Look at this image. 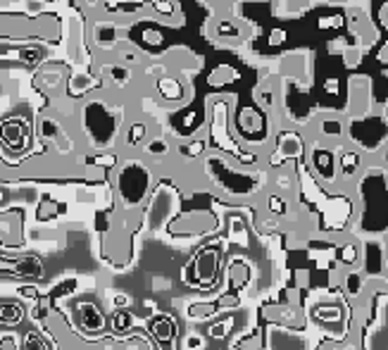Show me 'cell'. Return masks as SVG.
<instances>
[{
    "label": "cell",
    "instance_id": "cell-1",
    "mask_svg": "<svg viewBox=\"0 0 388 350\" xmlns=\"http://www.w3.org/2000/svg\"><path fill=\"white\" fill-rule=\"evenodd\" d=\"M153 183V172L141 160H126L117 169V198L124 210H136L148 198Z\"/></svg>",
    "mask_w": 388,
    "mask_h": 350
},
{
    "label": "cell",
    "instance_id": "cell-2",
    "mask_svg": "<svg viewBox=\"0 0 388 350\" xmlns=\"http://www.w3.org/2000/svg\"><path fill=\"white\" fill-rule=\"evenodd\" d=\"M121 112L110 108L103 100H88L81 110V124H84L86 136L96 146H110L115 141V133L119 129Z\"/></svg>",
    "mask_w": 388,
    "mask_h": 350
},
{
    "label": "cell",
    "instance_id": "cell-3",
    "mask_svg": "<svg viewBox=\"0 0 388 350\" xmlns=\"http://www.w3.org/2000/svg\"><path fill=\"white\" fill-rule=\"evenodd\" d=\"M129 226H115V222L108 229L101 231V253L110 265L126 267L134 260V238H131Z\"/></svg>",
    "mask_w": 388,
    "mask_h": 350
},
{
    "label": "cell",
    "instance_id": "cell-4",
    "mask_svg": "<svg viewBox=\"0 0 388 350\" xmlns=\"http://www.w3.org/2000/svg\"><path fill=\"white\" fill-rule=\"evenodd\" d=\"M214 226H217V219L212 215L196 210V212L171 217L167 222V233L169 236H203V233L214 231Z\"/></svg>",
    "mask_w": 388,
    "mask_h": 350
},
{
    "label": "cell",
    "instance_id": "cell-5",
    "mask_svg": "<svg viewBox=\"0 0 388 350\" xmlns=\"http://www.w3.org/2000/svg\"><path fill=\"white\" fill-rule=\"evenodd\" d=\"M171 193H174V191L162 188V186L155 188V193L151 196V203H148V210L141 215V222L146 219L148 229H151V231L160 229L162 224H167V222L171 219V215H174L176 198L171 196Z\"/></svg>",
    "mask_w": 388,
    "mask_h": 350
},
{
    "label": "cell",
    "instance_id": "cell-6",
    "mask_svg": "<svg viewBox=\"0 0 388 350\" xmlns=\"http://www.w3.org/2000/svg\"><path fill=\"white\" fill-rule=\"evenodd\" d=\"M0 246H24V208H10L0 212Z\"/></svg>",
    "mask_w": 388,
    "mask_h": 350
},
{
    "label": "cell",
    "instance_id": "cell-7",
    "mask_svg": "<svg viewBox=\"0 0 388 350\" xmlns=\"http://www.w3.org/2000/svg\"><path fill=\"white\" fill-rule=\"evenodd\" d=\"M0 141L8 146L10 153H19L26 146V141H29V124L22 117L0 122Z\"/></svg>",
    "mask_w": 388,
    "mask_h": 350
},
{
    "label": "cell",
    "instance_id": "cell-8",
    "mask_svg": "<svg viewBox=\"0 0 388 350\" xmlns=\"http://www.w3.org/2000/svg\"><path fill=\"white\" fill-rule=\"evenodd\" d=\"M74 319H76V324H79V329L84 333H91V336H98V333L105 331V315H103V310L93 303L76 305Z\"/></svg>",
    "mask_w": 388,
    "mask_h": 350
},
{
    "label": "cell",
    "instance_id": "cell-9",
    "mask_svg": "<svg viewBox=\"0 0 388 350\" xmlns=\"http://www.w3.org/2000/svg\"><path fill=\"white\" fill-rule=\"evenodd\" d=\"M38 133H41V138L46 143H53L58 150H65L69 146V138L67 133H65L62 124H60L58 119H55L53 115H43L41 119H38Z\"/></svg>",
    "mask_w": 388,
    "mask_h": 350
},
{
    "label": "cell",
    "instance_id": "cell-10",
    "mask_svg": "<svg viewBox=\"0 0 388 350\" xmlns=\"http://www.w3.org/2000/svg\"><path fill=\"white\" fill-rule=\"evenodd\" d=\"M217 267H219V253H217V248H203L201 253L196 255V260H193L191 269H196L198 281L208 283V281L214 279V274H217Z\"/></svg>",
    "mask_w": 388,
    "mask_h": 350
},
{
    "label": "cell",
    "instance_id": "cell-11",
    "mask_svg": "<svg viewBox=\"0 0 388 350\" xmlns=\"http://www.w3.org/2000/svg\"><path fill=\"white\" fill-rule=\"evenodd\" d=\"M155 88H158V96L162 100H167V103H181L186 96V88L184 83H181L176 76L171 74H162L158 76V81H155Z\"/></svg>",
    "mask_w": 388,
    "mask_h": 350
},
{
    "label": "cell",
    "instance_id": "cell-12",
    "mask_svg": "<svg viewBox=\"0 0 388 350\" xmlns=\"http://www.w3.org/2000/svg\"><path fill=\"white\" fill-rule=\"evenodd\" d=\"M3 60H15V62H22L26 67H38L46 62V50L38 46H24V48H12L10 53H0Z\"/></svg>",
    "mask_w": 388,
    "mask_h": 350
},
{
    "label": "cell",
    "instance_id": "cell-13",
    "mask_svg": "<svg viewBox=\"0 0 388 350\" xmlns=\"http://www.w3.org/2000/svg\"><path fill=\"white\" fill-rule=\"evenodd\" d=\"M148 331L158 343H169L176 338V322L165 315L153 317V319H148Z\"/></svg>",
    "mask_w": 388,
    "mask_h": 350
},
{
    "label": "cell",
    "instance_id": "cell-14",
    "mask_svg": "<svg viewBox=\"0 0 388 350\" xmlns=\"http://www.w3.org/2000/svg\"><path fill=\"white\" fill-rule=\"evenodd\" d=\"M303 153V143L301 138H298V133H281L279 138V150H276V155L271 158V162H281V160H288V158H298V155Z\"/></svg>",
    "mask_w": 388,
    "mask_h": 350
},
{
    "label": "cell",
    "instance_id": "cell-15",
    "mask_svg": "<svg viewBox=\"0 0 388 350\" xmlns=\"http://www.w3.org/2000/svg\"><path fill=\"white\" fill-rule=\"evenodd\" d=\"M62 69H60V67H53V69H43V72H38L36 74V86L41 88L43 93H48V96H51V93H58L60 88H62Z\"/></svg>",
    "mask_w": 388,
    "mask_h": 350
},
{
    "label": "cell",
    "instance_id": "cell-16",
    "mask_svg": "<svg viewBox=\"0 0 388 350\" xmlns=\"http://www.w3.org/2000/svg\"><path fill=\"white\" fill-rule=\"evenodd\" d=\"M12 272L17 276H24V279H43V262L34 255H24L12 265Z\"/></svg>",
    "mask_w": 388,
    "mask_h": 350
},
{
    "label": "cell",
    "instance_id": "cell-17",
    "mask_svg": "<svg viewBox=\"0 0 388 350\" xmlns=\"http://www.w3.org/2000/svg\"><path fill=\"white\" fill-rule=\"evenodd\" d=\"M65 212H67V203H60V200H55L51 196H43L36 205V219L38 222H48V219H53V217L65 215Z\"/></svg>",
    "mask_w": 388,
    "mask_h": 350
},
{
    "label": "cell",
    "instance_id": "cell-18",
    "mask_svg": "<svg viewBox=\"0 0 388 350\" xmlns=\"http://www.w3.org/2000/svg\"><path fill=\"white\" fill-rule=\"evenodd\" d=\"M24 319V305L5 300L0 303V326H17Z\"/></svg>",
    "mask_w": 388,
    "mask_h": 350
},
{
    "label": "cell",
    "instance_id": "cell-19",
    "mask_svg": "<svg viewBox=\"0 0 388 350\" xmlns=\"http://www.w3.org/2000/svg\"><path fill=\"white\" fill-rule=\"evenodd\" d=\"M117 36H119V26L115 24H98L96 31H93V38H96V46L101 48H115V43H117Z\"/></svg>",
    "mask_w": 388,
    "mask_h": 350
},
{
    "label": "cell",
    "instance_id": "cell-20",
    "mask_svg": "<svg viewBox=\"0 0 388 350\" xmlns=\"http://www.w3.org/2000/svg\"><path fill=\"white\" fill-rule=\"evenodd\" d=\"M146 136H148L146 122H131V124L126 126V133H124V146L126 148H138L143 141H146Z\"/></svg>",
    "mask_w": 388,
    "mask_h": 350
},
{
    "label": "cell",
    "instance_id": "cell-21",
    "mask_svg": "<svg viewBox=\"0 0 388 350\" xmlns=\"http://www.w3.org/2000/svg\"><path fill=\"white\" fill-rule=\"evenodd\" d=\"M238 126H241L243 133H258L260 129H262V117H260L258 112H255L253 108H246L241 110V115H238Z\"/></svg>",
    "mask_w": 388,
    "mask_h": 350
},
{
    "label": "cell",
    "instance_id": "cell-22",
    "mask_svg": "<svg viewBox=\"0 0 388 350\" xmlns=\"http://www.w3.org/2000/svg\"><path fill=\"white\" fill-rule=\"evenodd\" d=\"M110 324H112L115 336H124V333H129L131 329H134V317H131V312H126V308L115 310Z\"/></svg>",
    "mask_w": 388,
    "mask_h": 350
},
{
    "label": "cell",
    "instance_id": "cell-23",
    "mask_svg": "<svg viewBox=\"0 0 388 350\" xmlns=\"http://www.w3.org/2000/svg\"><path fill=\"white\" fill-rule=\"evenodd\" d=\"M169 153H171V148L162 136H155L153 141L146 143V155L151 160H162V158H167Z\"/></svg>",
    "mask_w": 388,
    "mask_h": 350
},
{
    "label": "cell",
    "instance_id": "cell-24",
    "mask_svg": "<svg viewBox=\"0 0 388 350\" xmlns=\"http://www.w3.org/2000/svg\"><path fill=\"white\" fill-rule=\"evenodd\" d=\"M236 79H238L236 69H231L229 65L217 67V69H214L212 74L208 76V81L212 83V86H224V83H231V81H236Z\"/></svg>",
    "mask_w": 388,
    "mask_h": 350
},
{
    "label": "cell",
    "instance_id": "cell-25",
    "mask_svg": "<svg viewBox=\"0 0 388 350\" xmlns=\"http://www.w3.org/2000/svg\"><path fill=\"white\" fill-rule=\"evenodd\" d=\"M248 265L243 262V260H234L229 267V279H231V286H243V283L248 281Z\"/></svg>",
    "mask_w": 388,
    "mask_h": 350
},
{
    "label": "cell",
    "instance_id": "cell-26",
    "mask_svg": "<svg viewBox=\"0 0 388 350\" xmlns=\"http://www.w3.org/2000/svg\"><path fill=\"white\" fill-rule=\"evenodd\" d=\"M119 162V158L115 153H110V155H96V158H86V167H101L103 172H110V169H115Z\"/></svg>",
    "mask_w": 388,
    "mask_h": 350
},
{
    "label": "cell",
    "instance_id": "cell-27",
    "mask_svg": "<svg viewBox=\"0 0 388 350\" xmlns=\"http://www.w3.org/2000/svg\"><path fill=\"white\" fill-rule=\"evenodd\" d=\"M217 310H219L217 303H214V305H210V303H196V305H191V308H186V315L191 317V319H205V317L214 315Z\"/></svg>",
    "mask_w": 388,
    "mask_h": 350
},
{
    "label": "cell",
    "instance_id": "cell-28",
    "mask_svg": "<svg viewBox=\"0 0 388 350\" xmlns=\"http://www.w3.org/2000/svg\"><path fill=\"white\" fill-rule=\"evenodd\" d=\"M105 72L112 76V81L117 83V86H126L129 79H131V72H129V67L126 65H110Z\"/></svg>",
    "mask_w": 388,
    "mask_h": 350
},
{
    "label": "cell",
    "instance_id": "cell-29",
    "mask_svg": "<svg viewBox=\"0 0 388 350\" xmlns=\"http://www.w3.org/2000/svg\"><path fill=\"white\" fill-rule=\"evenodd\" d=\"M22 348L24 350H48L51 348V343H48L43 336H38L36 331H29L24 336V341H22Z\"/></svg>",
    "mask_w": 388,
    "mask_h": 350
},
{
    "label": "cell",
    "instance_id": "cell-30",
    "mask_svg": "<svg viewBox=\"0 0 388 350\" xmlns=\"http://www.w3.org/2000/svg\"><path fill=\"white\" fill-rule=\"evenodd\" d=\"M203 150H205V141H191V143H184V146H179V155L184 160H196L198 155H203Z\"/></svg>",
    "mask_w": 388,
    "mask_h": 350
},
{
    "label": "cell",
    "instance_id": "cell-31",
    "mask_svg": "<svg viewBox=\"0 0 388 350\" xmlns=\"http://www.w3.org/2000/svg\"><path fill=\"white\" fill-rule=\"evenodd\" d=\"M255 100H258V103L262 105L264 110H271V108H274V91L267 88V86L255 88Z\"/></svg>",
    "mask_w": 388,
    "mask_h": 350
},
{
    "label": "cell",
    "instance_id": "cell-32",
    "mask_svg": "<svg viewBox=\"0 0 388 350\" xmlns=\"http://www.w3.org/2000/svg\"><path fill=\"white\" fill-rule=\"evenodd\" d=\"M362 276L357 274V272H351V274L346 276V288H348V293H351L353 298H357L360 293H362Z\"/></svg>",
    "mask_w": 388,
    "mask_h": 350
},
{
    "label": "cell",
    "instance_id": "cell-33",
    "mask_svg": "<svg viewBox=\"0 0 388 350\" xmlns=\"http://www.w3.org/2000/svg\"><path fill=\"white\" fill-rule=\"evenodd\" d=\"M69 83H71V91H74V93H86L88 88L93 86V79H91V76L79 74V76H71Z\"/></svg>",
    "mask_w": 388,
    "mask_h": 350
},
{
    "label": "cell",
    "instance_id": "cell-34",
    "mask_svg": "<svg viewBox=\"0 0 388 350\" xmlns=\"http://www.w3.org/2000/svg\"><path fill=\"white\" fill-rule=\"evenodd\" d=\"M231 331V322H217V324H212L208 329L210 338H217V341H221V338H226Z\"/></svg>",
    "mask_w": 388,
    "mask_h": 350
},
{
    "label": "cell",
    "instance_id": "cell-35",
    "mask_svg": "<svg viewBox=\"0 0 388 350\" xmlns=\"http://www.w3.org/2000/svg\"><path fill=\"white\" fill-rule=\"evenodd\" d=\"M341 160H343V174H346V176H351L353 172H355V167H357V162H360V155L353 150V153L341 155Z\"/></svg>",
    "mask_w": 388,
    "mask_h": 350
},
{
    "label": "cell",
    "instance_id": "cell-36",
    "mask_svg": "<svg viewBox=\"0 0 388 350\" xmlns=\"http://www.w3.org/2000/svg\"><path fill=\"white\" fill-rule=\"evenodd\" d=\"M341 131H343V126H341V122L338 119H324L321 122V133L324 136H341Z\"/></svg>",
    "mask_w": 388,
    "mask_h": 350
},
{
    "label": "cell",
    "instance_id": "cell-37",
    "mask_svg": "<svg viewBox=\"0 0 388 350\" xmlns=\"http://www.w3.org/2000/svg\"><path fill=\"white\" fill-rule=\"evenodd\" d=\"M153 10L158 15L171 17L174 15V3H171V0H153Z\"/></svg>",
    "mask_w": 388,
    "mask_h": 350
},
{
    "label": "cell",
    "instance_id": "cell-38",
    "mask_svg": "<svg viewBox=\"0 0 388 350\" xmlns=\"http://www.w3.org/2000/svg\"><path fill=\"white\" fill-rule=\"evenodd\" d=\"M119 60H121V65H136V62H141V53L138 50H131V48H126V50H119Z\"/></svg>",
    "mask_w": 388,
    "mask_h": 350
},
{
    "label": "cell",
    "instance_id": "cell-39",
    "mask_svg": "<svg viewBox=\"0 0 388 350\" xmlns=\"http://www.w3.org/2000/svg\"><path fill=\"white\" fill-rule=\"evenodd\" d=\"M143 41H146V46L160 48V46H162V33L155 31V29H146V31H143Z\"/></svg>",
    "mask_w": 388,
    "mask_h": 350
},
{
    "label": "cell",
    "instance_id": "cell-40",
    "mask_svg": "<svg viewBox=\"0 0 388 350\" xmlns=\"http://www.w3.org/2000/svg\"><path fill=\"white\" fill-rule=\"evenodd\" d=\"M269 212L271 215H284L286 212V203L279 196H269Z\"/></svg>",
    "mask_w": 388,
    "mask_h": 350
},
{
    "label": "cell",
    "instance_id": "cell-41",
    "mask_svg": "<svg viewBox=\"0 0 388 350\" xmlns=\"http://www.w3.org/2000/svg\"><path fill=\"white\" fill-rule=\"evenodd\" d=\"M0 348L10 350V348H19V341L15 333H0Z\"/></svg>",
    "mask_w": 388,
    "mask_h": 350
},
{
    "label": "cell",
    "instance_id": "cell-42",
    "mask_svg": "<svg viewBox=\"0 0 388 350\" xmlns=\"http://www.w3.org/2000/svg\"><path fill=\"white\" fill-rule=\"evenodd\" d=\"M357 246H346V248H343V253H341V260H343V262H348V265H351V262H355V260H357Z\"/></svg>",
    "mask_w": 388,
    "mask_h": 350
},
{
    "label": "cell",
    "instance_id": "cell-43",
    "mask_svg": "<svg viewBox=\"0 0 388 350\" xmlns=\"http://www.w3.org/2000/svg\"><path fill=\"white\" fill-rule=\"evenodd\" d=\"M217 31H219V36H226V33H229V36H238V26H234L231 22H219Z\"/></svg>",
    "mask_w": 388,
    "mask_h": 350
},
{
    "label": "cell",
    "instance_id": "cell-44",
    "mask_svg": "<svg viewBox=\"0 0 388 350\" xmlns=\"http://www.w3.org/2000/svg\"><path fill=\"white\" fill-rule=\"evenodd\" d=\"M291 174H288V172H279V174H276V186L281 188V191H288V188H291Z\"/></svg>",
    "mask_w": 388,
    "mask_h": 350
},
{
    "label": "cell",
    "instance_id": "cell-45",
    "mask_svg": "<svg viewBox=\"0 0 388 350\" xmlns=\"http://www.w3.org/2000/svg\"><path fill=\"white\" fill-rule=\"evenodd\" d=\"M129 303H131V298L126 296V293H115V298H112V305L117 310H121V308H129Z\"/></svg>",
    "mask_w": 388,
    "mask_h": 350
},
{
    "label": "cell",
    "instance_id": "cell-46",
    "mask_svg": "<svg viewBox=\"0 0 388 350\" xmlns=\"http://www.w3.org/2000/svg\"><path fill=\"white\" fill-rule=\"evenodd\" d=\"M186 348H205V338L203 336H196V333H191V336L186 338Z\"/></svg>",
    "mask_w": 388,
    "mask_h": 350
},
{
    "label": "cell",
    "instance_id": "cell-47",
    "mask_svg": "<svg viewBox=\"0 0 388 350\" xmlns=\"http://www.w3.org/2000/svg\"><path fill=\"white\" fill-rule=\"evenodd\" d=\"M346 58H348V60H346L348 67H357V65H360V53H357V50H351V48H348V50H346Z\"/></svg>",
    "mask_w": 388,
    "mask_h": 350
},
{
    "label": "cell",
    "instance_id": "cell-48",
    "mask_svg": "<svg viewBox=\"0 0 388 350\" xmlns=\"http://www.w3.org/2000/svg\"><path fill=\"white\" fill-rule=\"evenodd\" d=\"M284 38H286V31H281V29H274L269 33V43L271 46H279V43H284Z\"/></svg>",
    "mask_w": 388,
    "mask_h": 350
},
{
    "label": "cell",
    "instance_id": "cell-49",
    "mask_svg": "<svg viewBox=\"0 0 388 350\" xmlns=\"http://www.w3.org/2000/svg\"><path fill=\"white\" fill-rule=\"evenodd\" d=\"M341 50H346V38H336L329 43V53H341Z\"/></svg>",
    "mask_w": 388,
    "mask_h": 350
},
{
    "label": "cell",
    "instance_id": "cell-50",
    "mask_svg": "<svg viewBox=\"0 0 388 350\" xmlns=\"http://www.w3.org/2000/svg\"><path fill=\"white\" fill-rule=\"evenodd\" d=\"M19 293H22V296H24V298H29V300L38 298V291H36L34 286H22V288H19Z\"/></svg>",
    "mask_w": 388,
    "mask_h": 350
},
{
    "label": "cell",
    "instance_id": "cell-51",
    "mask_svg": "<svg viewBox=\"0 0 388 350\" xmlns=\"http://www.w3.org/2000/svg\"><path fill=\"white\" fill-rule=\"evenodd\" d=\"M341 24V17H329V19H321V29H326V26H338Z\"/></svg>",
    "mask_w": 388,
    "mask_h": 350
},
{
    "label": "cell",
    "instance_id": "cell-52",
    "mask_svg": "<svg viewBox=\"0 0 388 350\" xmlns=\"http://www.w3.org/2000/svg\"><path fill=\"white\" fill-rule=\"evenodd\" d=\"M326 91H334L336 93V81H326Z\"/></svg>",
    "mask_w": 388,
    "mask_h": 350
},
{
    "label": "cell",
    "instance_id": "cell-53",
    "mask_svg": "<svg viewBox=\"0 0 388 350\" xmlns=\"http://www.w3.org/2000/svg\"><path fill=\"white\" fill-rule=\"evenodd\" d=\"M3 200H5V193H3V191H0V203H3Z\"/></svg>",
    "mask_w": 388,
    "mask_h": 350
},
{
    "label": "cell",
    "instance_id": "cell-54",
    "mask_svg": "<svg viewBox=\"0 0 388 350\" xmlns=\"http://www.w3.org/2000/svg\"><path fill=\"white\" fill-rule=\"evenodd\" d=\"M86 3H96V0H86Z\"/></svg>",
    "mask_w": 388,
    "mask_h": 350
},
{
    "label": "cell",
    "instance_id": "cell-55",
    "mask_svg": "<svg viewBox=\"0 0 388 350\" xmlns=\"http://www.w3.org/2000/svg\"><path fill=\"white\" fill-rule=\"evenodd\" d=\"M386 24H388V12H386Z\"/></svg>",
    "mask_w": 388,
    "mask_h": 350
},
{
    "label": "cell",
    "instance_id": "cell-56",
    "mask_svg": "<svg viewBox=\"0 0 388 350\" xmlns=\"http://www.w3.org/2000/svg\"><path fill=\"white\" fill-rule=\"evenodd\" d=\"M386 160H388V155H386Z\"/></svg>",
    "mask_w": 388,
    "mask_h": 350
}]
</instances>
